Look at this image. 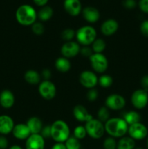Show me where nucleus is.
Wrapping results in <instances>:
<instances>
[{"label":"nucleus","instance_id":"nucleus-1","mask_svg":"<svg viewBox=\"0 0 148 149\" xmlns=\"http://www.w3.org/2000/svg\"><path fill=\"white\" fill-rule=\"evenodd\" d=\"M129 125L123 118H110L104 123L105 132L114 138H122L128 132Z\"/></svg>","mask_w":148,"mask_h":149},{"label":"nucleus","instance_id":"nucleus-2","mask_svg":"<svg viewBox=\"0 0 148 149\" xmlns=\"http://www.w3.org/2000/svg\"><path fill=\"white\" fill-rule=\"evenodd\" d=\"M15 17L17 23L22 26H32L37 19V13L32 6L23 4L16 10Z\"/></svg>","mask_w":148,"mask_h":149},{"label":"nucleus","instance_id":"nucleus-3","mask_svg":"<svg viewBox=\"0 0 148 149\" xmlns=\"http://www.w3.org/2000/svg\"><path fill=\"white\" fill-rule=\"evenodd\" d=\"M70 136V127L65 121L58 119L51 125V138L56 143H65Z\"/></svg>","mask_w":148,"mask_h":149},{"label":"nucleus","instance_id":"nucleus-4","mask_svg":"<svg viewBox=\"0 0 148 149\" xmlns=\"http://www.w3.org/2000/svg\"><path fill=\"white\" fill-rule=\"evenodd\" d=\"M75 38L78 44L84 46H89L97 39V31L92 26H84L79 28L75 32Z\"/></svg>","mask_w":148,"mask_h":149},{"label":"nucleus","instance_id":"nucleus-5","mask_svg":"<svg viewBox=\"0 0 148 149\" xmlns=\"http://www.w3.org/2000/svg\"><path fill=\"white\" fill-rule=\"evenodd\" d=\"M86 133L90 138L93 139H100L104 135L105 130L104 125L97 119H91L85 125Z\"/></svg>","mask_w":148,"mask_h":149},{"label":"nucleus","instance_id":"nucleus-6","mask_svg":"<svg viewBox=\"0 0 148 149\" xmlns=\"http://www.w3.org/2000/svg\"><path fill=\"white\" fill-rule=\"evenodd\" d=\"M90 64L95 72L102 74L108 68L107 58L102 53H94L89 58Z\"/></svg>","mask_w":148,"mask_h":149},{"label":"nucleus","instance_id":"nucleus-7","mask_svg":"<svg viewBox=\"0 0 148 149\" xmlns=\"http://www.w3.org/2000/svg\"><path fill=\"white\" fill-rule=\"evenodd\" d=\"M39 93L45 100H52L56 96V87L52 81L49 80H44L39 84Z\"/></svg>","mask_w":148,"mask_h":149},{"label":"nucleus","instance_id":"nucleus-8","mask_svg":"<svg viewBox=\"0 0 148 149\" xmlns=\"http://www.w3.org/2000/svg\"><path fill=\"white\" fill-rule=\"evenodd\" d=\"M131 101L136 109H144L148 103V92L143 89L135 90L131 95Z\"/></svg>","mask_w":148,"mask_h":149},{"label":"nucleus","instance_id":"nucleus-9","mask_svg":"<svg viewBox=\"0 0 148 149\" xmlns=\"http://www.w3.org/2000/svg\"><path fill=\"white\" fill-rule=\"evenodd\" d=\"M79 82L86 89H93L98 84V77L91 71H84L79 76Z\"/></svg>","mask_w":148,"mask_h":149},{"label":"nucleus","instance_id":"nucleus-10","mask_svg":"<svg viewBox=\"0 0 148 149\" xmlns=\"http://www.w3.org/2000/svg\"><path fill=\"white\" fill-rule=\"evenodd\" d=\"M128 133H129V137L133 138L134 141L135 140L140 141L146 138L147 135V127L141 122H138V123L129 126Z\"/></svg>","mask_w":148,"mask_h":149},{"label":"nucleus","instance_id":"nucleus-11","mask_svg":"<svg viewBox=\"0 0 148 149\" xmlns=\"http://www.w3.org/2000/svg\"><path fill=\"white\" fill-rule=\"evenodd\" d=\"M126 106L124 97L118 94H112L107 96L105 100V106L108 109L118 111L123 109Z\"/></svg>","mask_w":148,"mask_h":149},{"label":"nucleus","instance_id":"nucleus-12","mask_svg":"<svg viewBox=\"0 0 148 149\" xmlns=\"http://www.w3.org/2000/svg\"><path fill=\"white\" fill-rule=\"evenodd\" d=\"M81 47L79 44L74 41L66 42L61 47L60 52L62 57L68 58H72L78 55L80 53Z\"/></svg>","mask_w":148,"mask_h":149},{"label":"nucleus","instance_id":"nucleus-13","mask_svg":"<svg viewBox=\"0 0 148 149\" xmlns=\"http://www.w3.org/2000/svg\"><path fill=\"white\" fill-rule=\"evenodd\" d=\"M45 139L40 134H31L26 141V149H44Z\"/></svg>","mask_w":148,"mask_h":149},{"label":"nucleus","instance_id":"nucleus-14","mask_svg":"<svg viewBox=\"0 0 148 149\" xmlns=\"http://www.w3.org/2000/svg\"><path fill=\"white\" fill-rule=\"evenodd\" d=\"M73 114L75 119L80 122H87L93 119L92 115L89 113L86 108L81 104L76 105L73 108Z\"/></svg>","mask_w":148,"mask_h":149},{"label":"nucleus","instance_id":"nucleus-15","mask_svg":"<svg viewBox=\"0 0 148 149\" xmlns=\"http://www.w3.org/2000/svg\"><path fill=\"white\" fill-rule=\"evenodd\" d=\"M119 27L118 23L115 19H107L101 25L102 33L106 36H110L115 34Z\"/></svg>","mask_w":148,"mask_h":149},{"label":"nucleus","instance_id":"nucleus-16","mask_svg":"<svg viewBox=\"0 0 148 149\" xmlns=\"http://www.w3.org/2000/svg\"><path fill=\"white\" fill-rule=\"evenodd\" d=\"M64 8L66 13L71 16H78L81 12V3L80 0H65Z\"/></svg>","mask_w":148,"mask_h":149},{"label":"nucleus","instance_id":"nucleus-17","mask_svg":"<svg viewBox=\"0 0 148 149\" xmlns=\"http://www.w3.org/2000/svg\"><path fill=\"white\" fill-rule=\"evenodd\" d=\"M15 127L14 121L8 115L0 116V134L6 135L12 132Z\"/></svg>","mask_w":148,"mask_h":149},{"label":"nucleus","instance_id":"nucleus-18","mask_svg":"<svg viewBox=\"0 0 148 149\" xmlns=\"http://www.w3.org/2000/svg\"><path fill=\"white\" fill-rule=\"evenodd\" d=\"M82 15L84 20L90 23H94L99 20L100 14L99 10L94 7H86L83 9Z\"/></svg>","mask_w":148,"mask_h":149},{"label":"nucleus","instance_id":"nucleus-19","mask_svg":"<svg viewBox=\"0 0 148 149\" xmlns=\"http://www.w3.org/2000/svg\"><path fill=\"white\" fill-rule=\"evenodd\" d=\"M13 136L18 140H26L31 135L26 124H17L12 130Z\"/></svg>","mask_w":148,"mask_h":149},{"label":"nucleus","instance_id":"nucleus-20","mask_svg":"<svg viewBox=\"0 0 148 149\" xmlns=\"http://www.w3.org/2000/svg\"><path fill=\"white\" fill-rule=\"evenodd\" d=\"M15 103V96L9 90H4L0 93V105L4 109H10Z\"/></svg>","mask_w":148,"mask_h":149},{"label":"nucleus","instance_id":"nucleus-21","mask_svg":"<svg viewBox=\"0 0 148 149\" xmlns=\"http://www.w3.org/2000/svg\"><path fill=\"white\" fill-rule=\"evenodd\" d=\"M26 125L31 134H40L44 127L41 120L37 116H32L29 118L26 122Z\"/></svg>","mask_w":148,"mask_h":149},{"label":"nucleus","instance_id":"nucleus-22","mask_svg":"<svg viewBox=\"0 0 148 149\" xmlns=\"http://www.w3.org/2000/svg\"><path fill=\"white\" fill-rule=\"evenodd\" d=\"M55 67L59 72L66 73L71 69V64L69 59L65 57H59L55 61Z\"/></svg>","mask_w":148,"mask_h":149},{"label":"nucleus","instance_id":"nucleus-23","mask_svg":"<svg viewBox=\"0 0 148 149\" xmlns=\"http://www.w3.org/2000/svg\"><path fill=\"white\" fill-rule=\"evenodd\" d=\"M25 80L30 84H38L41 82V75L35 70H28L25 73Z\"/></svg>","mask_w":148,"mask_h":149},{"label":"nucleus","instance_id":"nucleus-24","mask_svg":"<svg viewBox=\"0 0 148 149\" xmlns=\"http://www.w3.org/2000/svg\"><path fill=\"white\" fill-rule=\"evenodd\" d=\"M135 141L129 136H123L117 142V149H134Z\"/></svg>","mask_w":148,"mask_h":149},{"label":"nucleus","instance_id":"nucleus-25","mask_svg":"<svg viewBox=\"0 0 148 149\" xmlns=\"http://www.w3.org/2000/svg\"><path fill=\"white\" fill-rule=\"evenodd\" d=\"M54 12L53 9L49 6H44L42 7L39 10V11L37 13V17L42 22L47 21L50 20L52 17L53 16Z\"/></svg>","mask_w":148,"mask_h":149},{"label":"nucleus","instance_id":"nucleus-26","mask_svg":"<svg viewBox=\"0 0 148 149\" xmlns=\"http://www.w3.org/2000/svg\"><path fill=\"white\" fill-rule=\"evenodd\" d=\"M123 119L126 121L128 125L130 126L133 124L140 122L141 116L138 112L135 111H128L125 113Z\"/></svg>","mask_w":148,"mask_h":149},{"label":"nucleus","instance_id":"nucleus-27","mask_svg":"<svg viewBox=\"0 0 148 149\" xmlns=\"http://www.w3.org/2000/svg\"><path fill=\"white\" fill-rule=\"evenodd\" d=\"M91 45V49L94 53H102L106 47L105 42L101 38H97Z\"/></svg>","mask_w":148,"mask_h":149},{"label":"nucleus","instance_id":"nucleus-28","mask_svg":"<svg viewBox=\"0 0 148 149\" xmlns=\"http://www.w3.org/2000/svg\"><path fill=\"white\" fill-rule=\"evenodd\" d=\"M113 83V78L108 74H103L100 78H98V84L103 88H108L111 87Z\"/></svg>","mask_w":148,"mask_h":149},{"label":"nucleus","instance_id":"nucleus-29","mask_svg":"<svg viewBox=\"0 0 148 149\" xmlns=\"http://www.w3.org/2000/svg\"><path fill=\"white\" fill-rule=\"evenodd\" d=\"M66 149H81V143L79 140L74 136H70V138L65 142Z\"/></svg>","mask_w":148,"mask_h":149},{"label":"nucleus","instance_id":"nucleus-30","mask_svg":"<svg viewBox=\"0 0 148 149\" xmlns=\"http://www.w3.org/2000/svg\"><path fill=\"white\" fill-rule=\"evenodd\" d=\"M97 117L98 120L102 122V123H105L109 119H110V111L109 109L106 106H102L99 109L97 112Z\"/></svg>","mask_w":148,"mask_h":149},{"label":"nucleus","instance_id":"nucleus-31","mask_svg":"<svg viewBox=\"0 0 148 149\" xmlns=\"http://www.w3.org/2000/svg\"><path fill=\"white\" fill-rule=\"evenodd\" d=\"M61 37L65 42H71L73 41L74 37H75V31L71 28L65 29L61 33Z\"/></svg>","mask_w":148,"mask_h":149},{"label":"nucleus","instance_id":"nucleus-32","mask_svg":"<svg viewBox=\"0 0 148 149\" xmlns=\"http://www.w3.org/2000/svg\"><path fill=\"white\" fill-rule=\"evenodd\" d=\"M86 135L87 133L85 127L82 126V125H78V126L75 127L73 130V136L79 141L85 138Z\"/></svg>","mask_w":148,"mask_h":149},{"label":"nucleus","instance_id":"nucleus-33","mask_svg":"<svg viewBox=\"0 0 148 149\" xmlns=\"http://www.w3.org/2000/svg\"><path fill=\"white\" fill-rule=\"evenodd\" d=\"M31 31L36 36H41L45 31V27L41 22H35L31 26Z\"/></svg>","mask_w":148,"mask_h":149},{"label":"nucleus","instance_id":"nucleus-34","mask_svg":"<svg viewBox=\"0 0 148 149\" xmlns=\"http://www.w3.org/2000/svg\"><path fill=\"white\" fill-rule=\"evenodd\" d=\"M103 149H117V141L113 137L105 138L103 142Z\"/></svg>","mask_w":148,"mask_h":149},{"label":"nucleus","instance_id":"nucleus-35","mask_svg":"<svg viewBox=\"0 0 148 149\" xmlns=\"http://www.w3.org/2000/svg\"><path fill=\"white\" fill-rule=\"evenodd\" d=\"M98 91H97L96 89L93 88V89H89L86 94V97L87 100L89 101H95L96 100L98 97Z\"/></svg>","mask_w":148,"mask_h":149},{"label":"nucleus","instance_id":"nucleus-36","mask_svg":"<svg viewBox=\"0 0 148 149\" xmlns=\"http://www.w3.org/2000/svg\"><path fill=\"white\" fill-rule=\"evenodd\" d=\"M40 135L43 137L44 139H49L51 138V125H46L43 127Z\"/></svg>","mask_w":148,"mask_h":149},{"label":"nucleus","instance_id":"nucleus-37","mask_svg":"<svg viewBox=\"0 0 148 149\" xmlns=\"http://www.w3.org/2000/svg\"><path fill=\"white\" fill-rule=\"evenodd\" d=\"M80 53L82 55V56L86 57V58H89L91 55L94 54L93 52L92 49L91 47L88 46H84V47L81 48V50H80Z\"/></svg>","mask_w":148,"mask_h":149},{"label":"nucleus","instance_id":"nucleus-38","mask_svg":"<svg viewBox=\"0 0 148 149\" xmlns=\"http://www.w3.org/2000/svg\"><path fill=\"white\" fill-rule=\"evenodd\" d=\"M140 31L142 35L148 37V20H144L140 25Z\"/></svg>","mask_w":148,"mask_h":149},{"label":"nucleus","instance_id":"nucleus-39","mask_svg":"<svg viewBox=\"0 0 148 149\" xmlns=\"http://www.w3.org/2000/svg\"><path fill=\"white\" fill-rule=\"evenodd\" d=\"M123 5L125 8L131 10L136 7V1L135 0H123Z\"/></svg>","mask_w":148,"mask_h":149},{"label":"nucleus","instance_id":"nucleus-40","mask_svg":"<svg viewBox=\"0 0 148 149\" xmlns=\"http://www.w3.org/2000/svg\"><path fill=\"white\" fill-rule=\"evenodd\" d=\"M139 7L143 13H148V0H139Z\"/></svg>","mask_w":148,"mask_h":149},{"label":"nucleus","instance_id":"nucleus-41","mask_svg":"<svg viewBox=\"0 0 148 149\" xmlns=\"http://www.w3.org/2000/svg\"><path fill=\"white\" fill-rule=\"evenodd\" d=\"M8 141L4 135L0 136V149H7L8 147Z\"/></svg>","mask_w":148,"mask_h":149},{"label":"nucleus","instance_id":"nucleus-42","mask_svg":"<svg viewBox=\"0 0 148 149\" xmlns=\"http://www.w3.org/2000/svg\"><path fill=\"white\" fill-rule=\"evenodd\" d=\"M140 83L142 89L148 92V75L144 76L141 79Z\"/></svg>","mask_w":148,"mask_h":149},{"label":"nucleus","instance_id":"nucleus-43","mask_svg":"<svg viewBox=\"0 0 148 149\" xmlns=\"http://www.w3.org/2000/svg\"><path fill=\"white\" fill-rule=\"evenodd\" d=\"M42 78L44 79V80H49V79L52 77V72L48 68H44V69L42 71L41 75Z\"/></svg>","mask_w":148,"mask_h":149},{"label":"nucleus","instance_id":"nucleus-44","mask_svg":"<svg viewBox=\"0 0 148 149\" xmlns=\"http://www.w3.org/2000/svg\"><path fill=\"white\" fill-rule=\"evenodd\" d=\"M34 4L39 7H44L47 4L49 0H33Z\"/></svg>","mask_w":148,"mask_h":149},{"label":"nucleus","instance_id":"nucleus-45","mask_svg":"<svg viewBox=\"0 0 148 149\" xmlns=\"http://www.w3.org/2000/svg\"><path fill=\"white\" fill-rule=\"evenodd\" d=\"M51 149H66L64 143H56L52 146Z\"/></svg>","mask_w":148,"mask_h":149},{"label":"nucleus","instance_id":"nucleus-46","mask_svg":"<svg viewBox=\"0 0 148 149\" xmlns=\"http://www.w3.org/2000/svg\"><path fill=\"white\" fill-rule=\"evenodd\" d=\"M9 149H23V148L18 145H13L12 146H10Z\"/></svg>","mask_w":148,"mask_h":149},{"label":"nucleus","instance_id":"nucleus-47","mask_svg":"<svg viewBox=\"0 0 148 149\" xmlns=\"http://www.w3.org/2000/svg\"><path fill=\"white\" fill-rule=\"evenodd\" d=\"M147 149H148V138H147Z\"/></svg>","mask_w":148,"mask_h":149},{"label":"nucleus","instance_id":"nucleus-48","mask_svg":"<svg viewBox=\"0 0 148 149\" xmlns=\"http://www.w3.org/2000/svg\"><path fill=\"white\" fill-rule=\"evenodd\" d=\"M136 149H143V148H136Z\"/></svg>","mask_w":148,"mask_h":149},{"label":"nucleus","instance_id":"nucleus-49","mask_svg":"<svg viewBox=\"0 0 148 149\" xmlns=\"http://www.w3.org/2000/svg\"><path fill=\"white\" fill-rule=\"evenodd\" d=\"M147 130H148V128H147Z\"/></svg>","mask_w":148,"mask_h":149},{"label":"nucleus","instance_id":"nucleus-50","mask_svg":"<svg viewBox=\"0 0 148 149\" xmlns=\"http://www.w3.org/2000/svg\"><path fill=\"white\" fill-rule=\"evenodd\" d=\"M81 149H82V148H81Z\"/></svg>","mask_w":148,"mask_h":149}]
</instances>
